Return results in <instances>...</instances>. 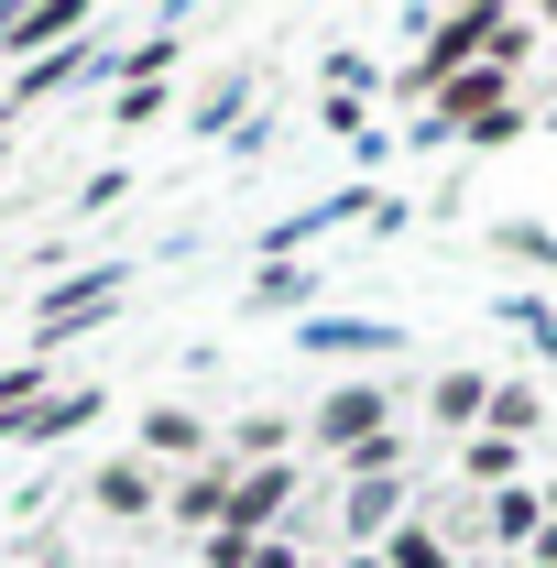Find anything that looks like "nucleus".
Instances as JSON below:
<instances>
[{
  "label": "nucleus",
  "mask_w": 557,
  "mask_h": 568,
  "mask_svg": "<svg viewBox=\"0 0 557 568\" xmlns=\"http://www.w3.org/2000/svg\"><path fill=\"white\" fill-rule=\"evenodd\" d=\"M252 568H295V558H284V547H263V558H252Z\"/></svg>",
  "instance_id": "obj_7"
},
{
  "label": "nucleus",
  "mask_w": 557,
  "mask_h": 568,
  "mask_svg": "<svg viewBox=\"0 0 557 568\" xmlns=\"http://www.w3.org/2000/svg\"><path fill=\"white\" fill-rule=\"evenodd\" d=\"M492 99H503V67H482V77H459V88H448V121H482Z\"/></svg>",
  "instance_id": "obj_2"
},
{
  "label": "nucleus",
  "mask_w": 557,
  "mask_h": 568,
  "mask_svg": "<svg viewBox=\"0 0 557 568\" xmlns=\"http://www.w3.org/2000/svg\"><path fill=\"white\" fill-rule=\"evenodd\" d=\"M22 405H33V361H22V372H0V426H22Z\"/></svg>",
  "instance_id": "obj_5"
},
{
  "label": "nucleus",
  "mask_w": 557,
  "mask_h": 568,
  "mask_svg": "<svg viewBox=\"0 0 557 568\" xmlns=\"http://www.w3.org/2000/svg\"><path fill=\"white\" fill-rule=\"evenodd\" d=\"M99 503H110V514H142L153 493H142V470H110V481H99Z\"/></svg>",
  "instance_id": "obj_4"
},
{
  "label": "nucleus",
  "mask_w": 557,
  "mask_h": 568,
  "mask_svg": "<svg viewBox=\"0 0 557 568\" xmlns=\"http://www.w3.org/2000/svg\"><path fill=\"white\" fill-rule=\"evenodd\" d=\"M284 493H295L284 470H252V481H230V547H241L252 525H274V503H284Z\"/></svg>",
  "instance_id": "obj_1"
},
{
  "label": "nucleus",
  "mask_w": 557,
  "mask_h": 568,
  "mask_svg": "<svg viewBox=\"0 0 557 568\" xmlns=\"http://www.w3.org/2000/svg\"><path fill=\"white\" fill-rule=\"evenodd\" d=\"M394 568H437V547L426 536H394Z\"/></svg>",
  "instance_id": "obj_6"
},
{
  "label": "nucleus",
  "mask_w": 557,
  "mask_h": 568,
  "mask_svg": "<svg viewBox=\"0 0 557 568\" xmlns=\"http://www.w3.org/2000/svg\"><path fill=\"white\" fill-rule=\"evenodd\" d=\"M372 416H383V394H340V416H328V437H372Z\"/></svg>",
  "instance_id": "obj_3"
}]
</instances>
